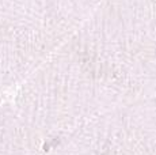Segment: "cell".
Masks as SVG:
<instances>
[]
</instances>
